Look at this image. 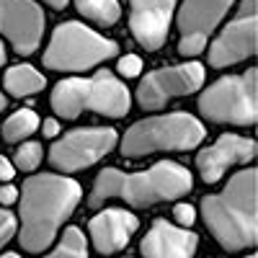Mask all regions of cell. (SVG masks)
<instances>
[{
	"label": "cell",
	"mask_w": 258,
	"mask_h": 258,
	"mask_svg": "<svg viewBox=\"0 0 258 258\" xmlns=\"http://www.w3.org/2000/svg\"><path fill=\"white\" fill-rule=\"evenodd\" d=\"M0 34L16 54H34L44 36V13L34 0H0Z\"/></svg>",
	"instance_id": "7c38bea8"
},
{
	"label": "cell",
	"mask_w": 258,
	"mask_h": 258,
	"mask_svg": "<svg viewBox=\"0 0 258 258\" xmlns=\"http://www.w3.org/2000/svg\"><path fill=\"white\" fill-rule=\"evenodd\" d=\"M253 155H255V145L250 137L222 135L214 145H209L207 150L199 153L197 170H199L204 183H217L230 165L248 163V160H253Z\"/></svg>",
	"instance_id": "5bb4252c"
},
{
	"label": "cell",
	"mask_w": 258,
	"mask_h": 258,
	"mask_svg": "<svg viewBox=\"0 0 258 258\" xmlns=\"http://www.w3.org/2000/svg\"><path fill=\"white\" fill-rule=\"evenodd\" d=\"M232 3L235 0H183L178 11V52L183 57H197Z\"/></svg>",
	"instance_id": "30bf717a"
},
{
	"label": "cell",
	"mask_w": 258,
	"mask_h": 258,
	"mask_svg": "<svg viewBox=\"0 0 258 258\" xmlns=\"http://www.w3.org/2000/svg\"><path fill=\"white\" fill-rule=\"evenodd\" d=\"M199 111L214 124L253 126L258 119V85L255 68L243 75H227L199 96Z\"/></svg>",
	"instance_id": "52a82bcc"
},
{
	"label": "cell",
	"mask_w": 258,
	"mask_h": 258,
	"mask_svg": "<svg viewBox=\"0 0 258 258\" xmlns=\"http://www.w3.org/2000/svg\"><path fill=\"white\" fill-rule=\"evenodd\" d=\"M202 217L225 250H245L258 240L255 212V170H238L220 194L204 197Z\"/></svg>",
	"instance_id": "7a4b0ae2"
},
{
	"label": "cell",
	"mask_w": 258,
	"mask_h": 258,
	"mask_svg": "<svg viewBox=\"0 0 258 258\" xmlns=\"http://www.w3.org/2000/svg\"><path fill=\"white\" fill-rule=\"evenodd\" d=\"M137 227H140V220L126 209H103L96 217H91V222H88L93 248L101 255L119 253L129 240H132Z\"/></svg>",
	"instance_id": "9a60e30c"
},
{
	"label": "cell",
	"mask_w": 258,
	"mask_h": 258,
	"mask_svg": "<svg viewBox=\"0 0 258 258\" xmlns=\"http://www.w3.org/2000/svg\"><path fill=\"white\" fill-rule=\"evenodd\" d=\"M176 0H129V31L147 52H158L170 29Z\"/></svg>",
	"instance_id": "4fadbf2b"
},
{
	"label": "cell",
	"mask_w": 258,
	"mask_h": 258,
	"mask_svg": "<svg viewBox=\"0 0 258 258\" xmlns=\"http://www.w3.org/2000/svg\"><path fill=\"white\" fill-rule=\"evenodd\" d=\"M207 137V129L197 116L176 111L153 119H142L126 129L121 140L124 158H145L150 153H168V150H191Z\"/></svg>",
	"instance_id": "5b68a950"
},
{
	"label": "cell",
	"mask_w": 258,
	"mask_h": 258,
	"mask_svg": "<svg viewBox=\"0 0 258 258\" xmlns=\"http://www.w3.org/2000/svg\"><path fill=\"white\" fill-rule=\"evenodd\" d=\"M13 232H16V217L8 209L0 207V248L13 238Z\"/></svg>",
	"instance_id": "7402d4cb"
},
{
	"label": "cell",
	"mask_w": 258,
	"mask_h": 258,
	"mask_svg": "<svg viewBox=\"0 0 258 258\" xmlns=\"http://www.w3.org/2000/svg\"><path fill=\"white\" fill-rule=\"evenodd\" d=\"M44 258H88V243L78 227H68L62 232L59 245Z\"/></svg>",
	"instance_id": "ffe728a7"
},
{
	"label": "cell",
	"mask_w": 258,
	"mask_h": 258,
	"mask_svg": "<svg viewBox=\"0 0 258 258\" xmlns=\"http://www.w3.org/2000/svg\"><path fill=\"white\" fill-rule=\"evenodd\" d=\"M0 258H21L18 253H6V255H0Z\"/></svg>",
	"instance_id": "f546056e"
},
{
	"label": "cell",
	"mask_w": 258,
	"mask_h": 258,
	"mask_svg": "<svg viewBox=\"0 0 258 258\" xmlns=\"http://www.w3.org/2000/svg\"><path fill=\"white\" fill-rule=\"evenodd\" d=\"M16 176V170H13V165H11V160L8 158H3V155H0V181H11Z\"/></svg>",
	"instance_id": "484cf974"
},
{
	"label": "cell",
	"mask_w": 258,
	"mask_h": 258,
	"mask_svg": "<svg viewBox=\"0 0 258 258\" xmlns=\"http://www.w3.org/2000/svg\"><path fill=\"white\" fill-rule=\"evenodd\" d=\"M255 0H243L238 16L225 26V31L212 41L209 64L212 68H227V64L243 62L255 54Z\"/></svg>",
	"instance_id": "8fae6325"
},
{
	"label": "cell",
	"mask_w": 258,
	"mask_h": 258,
	"mask_svg": "<svg viewBox=\"0 0 258 258\" xmlns=\"http://www.w3.org/2000/svg\"><path fill=\"white\" fill-rule=\"evenodd\" d=\"M204 83V68L199 62H183L173 68L153 70L137 88V103L142 109H163L170 98L188 96Z\"/></svg>",
	"instance_id": "9c48e42d"
},
{
	"label": "cell",
	"mask_w": 258,
	"mask_h": 258,
	"mask_svg": "<svg viewBox=\"0 0 258 258\" xmlns=\"http://www.w3.org/2000/svg\"><path fill=\"white\" fill-rule=\"evenodd\" d=\"M44 3H47V6H52V8H57V11H62L64 6L70 3V0H44Z\"/></svg>",
	"instance_id": "f1b7e54d"
},
{
	"label": "cell",
	"mask_w": 258,
	"mask_h": 258,
	"mask_svg": "<svg viewBox=\"0 0 258 258\" xmlns=\"http://www.w3.org/2000/svg\"><path fill=\"white\" fill-rule=\"evenodd\" d=\"M57 132H59V124H57L54 119H47V121H41V135H44V137H49V140H52V137H54Z\"/></svg>",
	"instance_id": "4316f807"
},
{
	"label": "cell",
	"mask_w": 258,
	"mask_h": 258,
	"mask_svg": "<svg viewBox=\"0 0 258 258\" xmlns=\"http://www.w3.org/2000/svg\"><path fill=\"white\" fill-rule=\"evenodd\" d=\"M41 155H44V147L39 142H24L16 150V165L21 170H36L41 163Z\"/></svg>",
	"instance_id": "44dd1931"
},
{
	"label": "cell",
	"mask_w": 258,
	"mask_h": 258,
	"mask_svg": "<svg viewBox=\"0 0 258 258\" xmlns=\"http://www.w3.org/2000/svg\"><path fill=\"white\" fill-rule=\"evenodd\" d=\"M116 49V41L96 34L93 29L78 24V21H64L52 31V39L44 52V68L62 73L88 70L93 64H101L114 57Z\"/></svg>",
	"instance_id": "8992f818"
},
{
	"label": "cell",
	"mask_w": 258,
	"mask_h": 258,
	"mask_svg": "<svg viewBox=\"0 0 258 258\" xmlns=\"http://www.w3.org/2000/svg\"><path fill=\"white\" fill-rule=\"evenodd\" d=\"M116 70H119L124 78H135V75H140V70H142V59H140L137 54H126V57L119 59Z\"/></svg>",
	"instance_id": "603a6c76"
},
{
	"label": "cell",
	"mask_w": 258,
	"mask_h": 258,
	"mask_svg": "<svg viewBox=\"0 0 258 258\" xmlns=\"http://www.w3.org/2000/svg\"><path fill=\"white\" fill-rule=\"evenodd\" d=\"M173 214H176V222H178L181 227H191L194 220H197V212H194L191 204H176Z\"/></svg>",
	"instance_id": "cb8c5ba5"
},
{
	"label": "cell",
	"mask_w": 258,
	"mask_h": 258,
	"mask_svg": "<svg viewBox=\"0 0 258 258\" xmlns=\"http://www.w3.org/2000/svg\"><path fill=\"white\" fill-rule=\"evenodd\" d=\"M199 238L188 227H176L168 220H155L142 240L145 258H194Z\"/></svg>",
	"instance_id": "2e32d148"
},
{
	"label": "cell",
	"mask_w": 258,
	"mask_h": 258,
	"mask_svg": "<svg viewBox=\"0 0 258 258\" xmlns=\"http://www.w3.org/2000/svg\"><path fill=\"white\" fill-rule=\"evenodd\" d=\"M83 188L68 176L39 173L29 176L21 186V245L29 253H41L52 240L62 222L80 204Z\"/></svg>",
	"instance_id": "6da1fadb"
},
{
	"label": "cell",
	"mask_w": 258,
	"mask_h": 258,
	"mask_svg": "<svg viewBox=\"0 0 258 258\" xmlns=\"http://www.w3.org/2000/svg\"><path fill=\"white\" fill-rule=\"evenodd\" d=\"M3 85L13 98H26V96L39 93L47 85V80L41 73L29 68V64H13V68H8V73L3 78Z\"/></svg>",
	"instance_id": "e0dca14e"
},
{
	"label": "cell",
	"mask_w": 258,
	"mask_h": 258,
	"mask_svg": "<svg viewBox=\"0 0 258 258\" xmlns=\"http://www.w3.org/2000/svg\"><path fill=\"white\" fill-rule=\"evenodd\" d=\"M18 199V188H13L11 183H6V186H0V204H13Z\"/></svg>",
	"instance_id": "d4e9b609"
},
{
	"label": "cell",
	"mask_w": 258,
	"mask_h": 258,
	"mask_svg": "<svg viewBox=\"0 0 258 258\" xmlns=\"http://www.w3.org/2000/svg\"><path fill=\"white\" fill-rule=\"evenodd\" d=\"M52 111L62 119H75L83 111H93L101 116L121 119L129 111V96L126 85L114 78L109 70H98L93 78H64L52 91Z\"/></svg>",
	"instance_id": "277c9868"
},
{
	"label": "cell",
	"mask_w": 258,
	"mask_h": 258,
	"mask_svg": "<svg viewBox=\"0 0 258 258\" xmlns=\"http://www.w3.org/2000/svg\"><path fill=\"white\" fill-rule=\"evenodd\" d=\"M75 8L101 26H114L121 16L119 0H75Z\"/></svg>",
	"instance_id": "d6986e66"
},
{
	"label": "cell",
	"mask_w": 258,
	"mask_h": 258,
	"mask_svg": "<svg viewBox=\"0 0 258 258\" xmlns=\"http://www.w3.org/2000/svg\"><path fill=\"white\" fill-rule=\"evenodd\" d=\"M39 116L31 109H18L16 114H11L3 121V140L6 142H18V140H26L31 137L36 129H39Z\"/></svg>",
	"instance_id": "ac0fdd59"
},
{
	"label": "cell",
	"mask_w": 258,
	"mask_h": 258,
	"mask_svg": "<svg viewBox=\"0 0 258 258\" xmlns=\"http://www.w3.org/2000/svg\"><path fill=\"white\" fill-rule=\"evenodd\" d=\"M248 258H255V255H253V253H250V255H248Z\"/></svg>",
	"instance_id": "4dcf8cb0"
},
{
	"label": "cell",
	"mask_w": 258,
	"mask_h": 258,
	"mask_svg": "<svg viewBox=\"0 0 258 258\" xmlns=\"http://www.w3.org/2000/svg\"><path fill=\"white\" fill-rule=\"evenodd\" d=\"M191 183V173L173 160L155 163L142 173H124L119 168H103L93 183L88 204L101 207L109 199H124L132 207H153L188 194Z\"/></svg>",
	"instance_id": "3957f363"
},
{
	"label": "cell",
	"mask_w": 258,
	"mask_h": 258,
	"mask_svg": "<svg viewBox=\"0 0 258 258\" xmlns=\"http://www.w3.org/2000/svg\"><path fill=\"white\" fill-rule=\"evenodd\" d=\"M116 145V132L109 126H85L73 129L62 140H57L49 150V165L54 170H83L101 160Z\"/></svg>",
	"instance_id": "ba28073f"
},
{
	"label": "cell",
	"mask_w": 258,
	"mask_h": 258,
	"mask_svg": "<svg viewBox=\"0 0 258 258\" xmlns=\"http://www.w3.org/2000/svg\"><path fill=\"white\" fill-rule=\"evenodd\" d=\"M6 62V47H3V41H0V64ZM6 109V96H3V91H0V111Z\"/></svg>",
	"instance_id": "83f0119b"
}]
</instances>
